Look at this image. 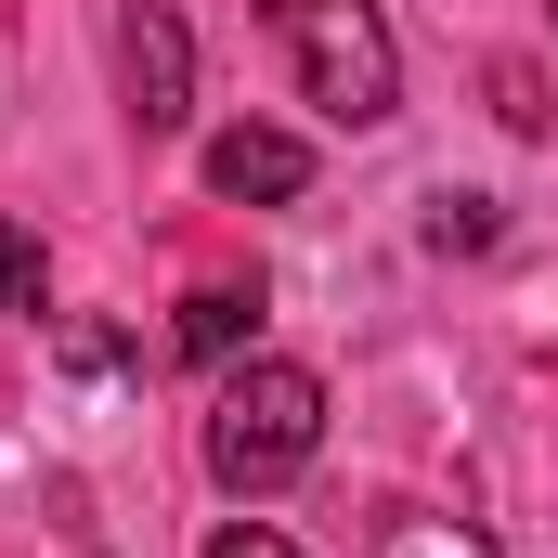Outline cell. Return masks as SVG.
Segmentation results:
<instances>
[{
    "instance_id": "2",
    "label": "cell",
    "mask_w": 558,
    "mask_h": 558,
    "mask_svg": "<svg viewBox=\"0 0 558 558\" xmlns=\"http://www.w3.org/2000/svg\"><path fill=\"white\" fill-rule=\"evenodd\" d=\"M260 26L286 39L312 118H338V131H390L403 118V52H390L377 0H260Z\"/></svg>"
},
{
    "instance_id": "1",
    "label": "cell",
    "mask_w": 558,
    "mask_h": 558,
    "mask_svg": "<svg viewBox=\"0 0 558 558\" xmlns=\"http://www.w3.org/2000/svg\"><path fill=\"white\" fill-rule=\"evenodd\" d=\"M312 454H325V377L286 364V351L221 364V390H208V481L221 494H286Z\"/></svg>"
},
{
    "instance_id": "6",
    "label": "cell",
    "mask_w": 558,
    "mask_h": 558,
    "mask_svg": "<svg viewBox=\"0 0 558 558\" xmlns=\"http://www.w3.org/2000/svg\"><path fill=\"white\" fill-rule=\"evenodd\" d=\"M377 558H494V533H481V520H390Z\"/></svg>"
},
{
    "instance_id": "8",
    "label": "cell",
    "mask_w": 558,
    "mask_h": 558,
    "mask_svg": "<svg viewBox=\"0 0 558 558\" xmlns=\"http://www.w3.org/2000/svg\"><path fill=\"white\" fill-rule=\"evenodd\" d=\"M428 247H494V195H441L428 208Z\"/></svg>"
},
{
    "instance_id": "9",
    "label": "cell",
    "mask_w": 558,
    "mask_h": 558,
    "mask_svg": "<svg viewBox=\"0 0 558 558\" xmlns=\"http://www.w3.org/2000/svg\"><path fill=\"white\" fill-rule=\"evenodd\" d=\"M494 105H507V131H558V105H546L533 65H494Z\"/></svg>"
},
{
    "instance_id": "3",
    "label": "cell",
    "mask_w": 558,
    "mask_h": 558,
    "mask_svg": "<svg viewBox=\"0 0 558 558\" xmlns=\"http://www.w3.org/2000/svg\"><path fill=\"white\" fill-rule=\"evenodd\" d=\"M118 105H131V131H182L195 118V26H182V0H131L118 13Z\"/></svg>"
},
{
    "instance_id": "10",
    "label": "cell",
    "mask_w": 558,
    "mask_h": 558,
    "mask_svg": "<svg viewBox=\"0 0 558 558\" xmlns=\"http://www.w3.org/2000/svg\"><path fill=\"white\" fill-rule=\"evenodd\" d=\"M208 558H299V546H286L274 520H221V533H208Z\"/></svg>"
},
{
    "instance_id": "4",
    "label": "cell",
    "mask_w": 558,
    "mask_h": 558,
    "mask_svg": "<svg viewBox=\"0 0 558 558\" xmlns=\"http://www.w3.org/2000/svg\"><path fill=\"white\" fill-rule=\"evenodd\" d=\"M208 195H234V208H286V195H312V143L299 131H260V118H234V131H208Z\"/></svg>"
},
{
    "instance_id": "7",
    "label": "cell",
    "mask_w": 558,
    "mask_h": 558,
    "mask_svg": "<svg viewBox=\"0 0 558 558\" xmlns=\"http://www.w3.org/2000/svg\"><path fill=\"white\" fill-rule=\"evenodd\" d=\"M39 286H52L39 234H26V221H0V312H39Z\"/></svg>"
},
{
    "instance_id": "5",
    "label": "cell",
    "mask_w": 558,
    "mask_h": 558,
    "mask_svg": "<svg viewBox=\"0 0 558 558\" xmlns=\"http://www.w3.org/2000/svg\"><path fill=\"white\" fill-rule=\"evenodd\" d=\"M260 338V286H195L182 299V364H234Z\"/></svg>"
}]
</instances>
